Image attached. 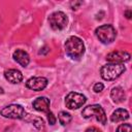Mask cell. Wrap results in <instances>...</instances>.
I'll return each mask as SVG.
<instances>
[{"instance_id":"cell-15","label":"cell","mask_w":132,"mask_h":132,"mask_svg":"<svg viewBox=\"0 0 132 132\" xmlns=\"http://www.w3.org/2000/svg\"><path fill=\"white\" fill-rule=\"evenodd\" d=\"M58 120H59V122L62 126H66L71 122L72 117L66 111H60L59 114H58Z\"/></svg>"},{"instance_id":"cell-17","label":"cell","mask_w":132,"mask_h":132,"mask_svg":"<svg viewBox=\"0 0 132 132\" xmlns=\"http://www.w3.org/2000/svg\"><path fill=\"white\" fill-rule=\"evenodd\" d=\"M116 132H131V125L130 124H121Z\"/></svg>"},{"instance_id":"cell-7","label":"cell","mask_w":132,"mask_h":132,"mask_svg":"<svg viewBox=\"0 0 132 132\" xmlns=\"http://www.w3.org/2000/svg\"><path fill=\"white\" fill-rule=\"evenodd\" d=\"M50 26L53 30H62L68 23L67 15L62 11H55L48 18Z\"/></svg>"},{"instance_id":"cell-14","label":"cell","mask_w":132,"mask_h":132,"mask_svg":"<svg viewBox=\"0 0 132 132\" xmlns=\"http://www.w3.org/2000/svg\"><path fill=\"white\" fill-rule=\"evenodd\" d=\"M110 97L114 103H122L126 100V94L125 91L121 87H114L111 89Z\"/></svg>"},{"instance_id":"cell-10","label":"cell","mask_w":132,"mask_h":132,"mask_svg":"<svg viewBox=\"0 0 132 132\" xmlns=\"http://www.w3.org/2000/svg\"><path fill=\"white\" fill-rule=\"evenodd\" d=\"M50 99L44 97V96H41V97H38L36 98L34 101H33V107L34 109H36L37 111H41V112H45V113H48L51 110H50Z\"/></svg>"},{"instance_id":"cell-8","label":"cell","mask_w":132,"mask_h":132,"mask_svg":"<svg viewBox=\"0 0 132 132\" xmlns=\"http://www.w3.org/2000/svg\"><path fill=\"white\" fill-rule=\"evenodd\" d=\"M130 58V54L126 51H114L106 56V60L110 64H123L125 62H128Z\"/></svg>"},{"instance_id":"cell-5","label":"cell","mask_w":132,"mask_h":132,"mask_svg":"<svg viewBox=\"0 0 132 132\" xmlns=\"http://www.w3.org/2000/svg\"><path fill=\"white\" fill-rule=\"evenodd\" d=\"M1 116L8 119H25L26 111L24 107L20 104H9L3 107L0 111Z\"/></svg>"},{"instance_id":"cell-23","label":"cell","mask_w":132,"mask_h":132,"mask_svg":"<svg viewBox=\"0 0 132 132\" xmlns=\"http://www.w3.org/2000/svg\"><path fill=\"white\" fill-rule=\"evenodd\" d=\"M3 93H4V90L2 88H0V94H3Z\"/></svg>"},{"instance_id":"cell-21","label":"cell","mask_w":132,"mask_h":132,"mask_svg":"<svg viewBox=\"0 0 132 132\" xmlns=\"http://www.w3.org/2000/svg\"><path fill=\"white\" fill-rule=\"evenodd\" d=\"M125 15H126V18L127 19H131V9H127L126 11H125Z\"/></svg>"},{"instance_id":"cell-12","label":"cell","mask_w":132,"mask_h":132,"mask_svg":"<svg viewBox=\"0 0 132 132\" xmlns=\"http://www.w3.org/2000/svg\"><path fill=\"white\" fill-rule=\"evenodd\" d=\"M12 57H13L14 61H16V62H18L21 66H23V67L28 66V64H29V62H30V57H29L28 53L25 52V51H23V50H16V51L13 53Z\"/></svg>"},{"instance_id":"cell-9","label":"cell","mask_w":132,"mask_h":132,"mask_svg":"<svg viewBox=\"0 0 132 132\" xmlns=\"http://www.w3.org/2000/svg\"><path fill=\"white\" fill-rule=\"evenodd\" d=\"M47 86V79L43 76H33L26 82V87L33 91H42Z\"/></svg>"},{"instance_id":"cell-18","label":"cell","mask_w":132,"mask_h":132,"mask_svg":"<svg viewBox=\"0 0 132 132\" xmlns=\"http://www.w3.org/2000/svg\"><path fill=\"white\" fill-rule=\"evenodd\" d=\"M103 89H104V86L102 82H96L93 87V90L95 93H100L101 91H103Z\"/></svg>"},{"instance_id":"cell-22","label":"cell","mask_w":132,"mask_h":132,"mask_svg":"<svg viewBox=\"0 0 132 132\" xmlns=\"http://www.w3.org/2000/svg\"><path fill=\"white\" fill-rule=\"evenodd\" d=\"M81 4V2H71V5H72V9H76V5L78 6V5H80Z\"/></svg>"},{"instance_id":"cell-3","label":"cell","mask_w":132,"mask_h":132,"mask_svg":"<svg viewBox=\"0 0 132 132\" xmlns=\"http://www.w3.org/2000/svg\"><path fill=\"white\" fill-rule=\"evenodd\" d=\"M126 67L124 64H106L100 69L101 77L105 80H113L118 78L123 72H125Z\"/></svg>"},{"instance_id":"cell-4","label":"cell","mask_w":132,"mask_h":132,"mask_svg":"<svg viewBox=\"0 0 132 132\" xmlns=\"http://www.w3.org/2000/svg\"><path fill=\"white\" fill-rule=\"evenodd\" d=\"M95 34L99 41H101L104 44L111 43L117 36V31L112 25H102L98 27L95 31Z\"/></svg>"},{"instance_id":"cell-1","label":"cell","mask_w":132,"mask_h":132,"mask_svg":"<svg viewBox=\"0 0 132 132\" xmlns=\"http://www.w3.org/2000/svg\"><path fill=\"white\" fill-rule=\"evenodd\" d=\"M65 52L73 60H79L85 53V44L77 36H70L65 42Z\"/></svg>"},{"instance_id":"cell-2","label":"cell","mask_w":132,"mask_h":132,"mask_svg":"<svg viewBox=\"0 0 132 132\" xmlns=\"http://www.w3.org/2000/svg\"><path fill=\"white\" fill-rule=\"evenodd\" d=\"M81 116L85 119H96V121H98L100 124L105 125L106 124V114L104 109L99 105V104H92V105H88L86 106L82 111H81Z\"/></svg>"},{"instance_id":"cell-13","label":"cell","mask_w":132,"mask_h":132,"mask_svg":"<svg viewBox=\"0 0 132 132\" xmlns=\"http://www.w3.org/2000/svg\"><path fill=\"white\" fill-rule=\"evenodd\" d=\"M129 119V112L127 109L124 108H118L116 109L112 114L110 116V121L112 123H119V122H124Z\"/></svg>"},{"instance_id":"cell-6","label":"cell","mask_w":132,"mask_h":132,"mask_svg":"<svg viewBox=\"0 0 132 132\" xmlns=\"http://www.w3.org/2000/svg\"><path fill=\"white\" fill-rule=\"evenodd\" d=\"M87 101L85 95L77 92H70L65 98V105L69 109H77L81 107Z\"/></svg>"},{"instance_id":"cell-16","label":"cell","mask_w":132,"mask_h":132,"mask_svg":"<svg viewBox=\"0 0 132 132\" xmlns=\"http://www.w3.org/2000/svg\"><path fill=\"white\" fill-rule=\"evenodd\" d=\"M27 121H28V122H31V123H32L37 129H39V130L43 129V127H44V122H43L42 118H40V117L30 116V119H27Z\"/></svg>"},{"instance_id":"cell-11","label":"cell","mask_w":132,"mask_h":132,"mask_svg":"<svg viewBox=\"0 0 132 132\" xmlns=\"http://www.w3.org/2000/svg\"><path fill=\"white\" fill-rule=\"evenodd\" d=\"M4 77L11 84H19L23 80V74L18 69H7L4 71Z\"/></svg>"},{"instance_id":"cell-19","label":"cell","mask_w":132,"mask_h":132,"mask_svg":"<svg viewBox=\"0 0 132 132\" xmlns=\"http://www.w3.org/2000/svg\"><path fill=\"white\" fill-rule=\"evenodd\" d=\"M46 114H47V121H48L50 125H55V124H56V121H57L55 114H54L52 111H50V112L46 113Z\"/></svg>"},{"instance_id":"cell-20","label":"cell","mask_w":132,"mask_h":132,"mask_svg":"<svg viewBox=\"0 0 132 132\" xmlns=\"http://www.w3.org/2000/svg\"><path fill=\"white\" fill-rule=\"evenodd\" d=\"M85 132H101V130H99V129L96 128V127H90V128H88Z\"/></svg>"}]
</instances>
